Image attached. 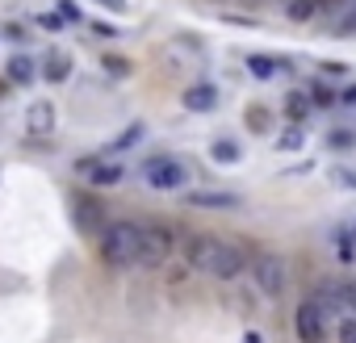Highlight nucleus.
Wrapping results in <instances>:
<instances>
[{
    "label": "nucleus",
    "instance_id": "f257e3e1",
    "mask_svg": "<svg viewBox=\"0 0 356 343\" xmlns=\"http://www.w3.org/2000/svg\"><path fill=\"white\" fill-rule=\"evenodd\" d=\"M189 264L206 276H218V281H235L248 272V256L239 243H222V239H210V235H193L189 247H185Z\"/></svg>",
    "mask_w": 356,
    "mask_h": 343
},
{
    "label": "nucleus",
    "instance_id": "f03ea898",
    "mask_svg": "<svg viewBox=\"0 0 356 343\" xmlns=\"http://www.w3.org/2000/svg\"><path fill=\"white\" fill-rule=\"evenodd\" d=\"M138 243H143L138 222H109V226H101V256L113 268H134L138 264Z\"/></svg>",
    "mask_w": 356,
    "mask_h": 343
},
{
    "label": "nucleus",
    "instance_id": "7ed1b4c3",
    "mask_svg": "<svg viewBox=\"0 0 356 343\" xmlns=\"http://www.w3.org/2000/svg\"><path fill=\"white\" fill-rule=\"evenodd\" d=\"M143 181H147V189H155V193H176V189L189 185V167L176 159V155H151V159L143 163Z\"/></svg>",
    "mask_w": 356,
    "mask_h": 343
},
{
    "label": "nucleus",
    "instance_id": "20e7f679",
    "mask_svg": "<svg viewBox=\"0 0 356 343\" xmlns=\"http://www.w3.org/2000/svg\"><path fill=\"white\" fill-rule=\"evenodd\" d=\"M248 272H252V281H256V289H260L264 297H281L285 285H289V268H285V260L273 256V251L248 260Z\"/></svg>",
    "mask_w": 356,
    "mask_h": 343
},
{
    "label": "nucleus",
    "instance_id": "39448f33",
    "mask_svg": "<svg viewBox=\"0 0 356 343\" xmlns=\"http://www.w3.org/2000/svg\"><path fill=\"white\" fill-rule=\"evenodd\" d=\"M138 231H143V243H138V268H159V264H168V256L176 251V235H172L168 226H159V222L138 226Z\"/></svg>",
    "mask_w": 356,
    "mask_h": 343
},
{
    "label": "nucleus",
    "instance_id": "423d86ee",
    "mask_svg": "<svg viewBox=\"0 0 356 343\" xmlns=\"http://www.w3.org/2000/svg\"><path fill=\"white\" fill-rule=\"evenodd\" d=\"M293 331H298L302 343H323V339H327V318L318 314L314 301H302V306H298V314H293Z\"/></svg>",
    "mask_w": 356,
    "mask_h": 343
},
{
    "label": "nucleus",
    "instance_id": "0eeeda50",
    "mask_svg": "<svg viewBox=\"0 0 356 343\" xmlns=\"http://www.w3.org/2000/svg\"><path fill=\"white\" fill-rule=\"evenodd\" d=\"M55 122H59V109L51 101H34L26 109V134L30 138H51L55 134Z\"/></svg>",
    "mask_w": 356,
    "mask_h": 343
},
{
    "label": "nucleus",
    "instance_id": "6e6552de",
    "mask_svg": "<svg viewBox=\"0 0 356 343\" xmlns=\"http://www.w3.org/2000/svg\"><path fill=\"white\" fill-rule=\"evenodd\" d=\"M84 176H88V185H97V189H113V185H122L126 181V167L122 163H101V159H80L76 163Z\"/></svg>",
    "mask_w": 356,
    "mask_h": 343
},
{
    "label": "nucleus",
    "instance_id": "1a4fd4ad",
    "mask_svg": "<svg viewBox=\"0 0 356 343\" xmlns=\"http://www.w3.org/2000/svg\"><path fill=\"white\" fill-rule=\"evenodd\" d=\"M181 101H185L189 113H210V109L218 105V88H214V84H189Z\"/></svg>",
    "mask_w": 356,
    "mask_h": 343
},
{
    "label": "nucleus",
    "instance_id": "9d476101",
    "mask_svg": "<svg viewBox=\"0 0 356 343\" xmlns=\"http://www.w3.org/2000/svg\"><path fill=\"white\" fill-rule=\"evenodd\" d=\"M67 76H72V55H67V51H51V55L42 59V80L63 84Z\"/></svg>",
    "mask_w": 356,
    "mask_h": 343
},
{
    "label": "nucleus",
    "instance_id": "9b49d317",
    "mask_svg": "<svg viewBox=\"0 0 356 343\" xmlns=\"http://www.w3.org/2000/svg\"><path fill=\"white\" fill-rule=\"evenodd\" d=\"M5 76H9V84H17V88L34 84V59H30V55H13L9 67H5Z\"/></svg>",
    "mask_w": 356,
    "mask_h": 343
},
{
    "label": "nucleus",
    "instance_id": "f8f14e48",
    "mask_svg": "<svg viewBox=\"0 0 356 343\" xmlns=\"http://www.w3.org/2000/svg\"><path fill=\"white\" fill-rule=\"evenodd\" d=\"M189 206H197V210H235L239 197L235 193H189Z\"/></svg>",
    "mask_w": 356,
    "mask_h": 343
},
{
    "label": "nucleus",
    "instance_id": "ddd939ff",
    "mask_svg": "<svg viewBox=\"0 0 356 343\" xmlns=\"http://www.w3.org/2000/svg\"><path fill=\"white\" fill-rule=\"evenodd\" d=\"M248 72H252L256 80H273V76L285 72V63H281V59H268V55H248Z\"/></svg>",
    "mask_w": 356,
    "mask_h": 343
},
{
    "label": "nucleus",
    "instance_id": "4468645a",
    "mask_svg": "<svg viewBox=\"0 0 356 343\" xmlns=\"http://www.w3.org/2000/svg\"><path fill=\"white\" fill-rule=\"evenodd\" d=\"M310 109H314V101H310L306 92H289V101H285V117H289L293 126H302V122L310 117Z\"/></svg>",
    "mask_w": 356,
    "mask_h": 343
},
{
    "label": "nucleus",
    "instance_id": "2eb2a0df",
    "mask_svg": "<svg viewBox=\"0 0 356 343\" xmlns=\"http://www.w3.org/2000/svg\"><path fill=\"white\" fill-rule=\"evenodd\" d=\"M285 17L289 22H314L318 17V0H285Z\"/></svg>",
    "mask_w": 356,
    "mask_h": 343
},
{
    "label": "nucleus",
    "instance_id": "dca6fc26",
    "mask_svg": "<svg viewBox=\"0 0 356 343\" xmlns=\"http://www.w3.org/2000/svg\"><path fill=\"white\" fill-rule=\"evenodd\" d=\"M210 155H214V163H239V159H243V147H239L235 138H218V142L210 147Z\"/></svg>",
    "mask_w": 356,
    "mask_h": 343
},
{
    "label": "nucleus",
    "instance_id": "f3484780",
    "mask_svg": "<svg viewBox=\"0 0 356 343\" xmlns=\"http://www.w3.org/2000/svg\"><path fill=\"white\" fill-rule=\"evenodd\" d=\"M76 226L80 231H97L101 226V210L92 201H76Z\"/></svg>",
    "mask_w": 356,
    "mask_h": 343
},
{
    "label": "nucleus",
    "instance_id": "a211bd4d",
    "mask_svg": "<svg viewBox=\"0 0 356 343\" xmlns=\"http://www.w3.org/2000/svg\"><path fill=\"white\" fill-rule=\"evenodd\" d=\"M314 306H318V314H323V318H335V314H343V301H339L335 285H331V289H323V293L314 297Z\"/></svg>",
    "mask_w": 356,
    "mask_h": 343
},
{
    "label": "nucleus",
    "instance_id": "6ab92c4d",
    "mask_svg": "<svg viewBox=\"0 0 356 343\" xmlns=\"http://www.w3.org/2000/svg\"><path fill=\"white\" fill-rule=\"evenodd\" d=\"M248 130H252V134H268V130H273V113H268L264 105H252V109H248Z\"/></svg>",
    "mask_w": 356,
    "mask_h": 343
},
{
    "label": "nucleus",
    "instance_id": "aec40b11",
    "mask_svg": "<svg viewBox=\"0 0 356 343\" xmlns=\"http://www.w3.org/2000/svg\"><path fill=\"white\" fill-rule=\"evenodd\" d=\"M331 34H356V0H352V5L331 22Z\"/></svg>",
    "mask_w": 356,
    "mask_h": 343
},
{
    "label": "nucleus",
    "instance_id": "412c9836",
    "mask_svg": "<svg viewBox=\"0 0 356 343\" xmlns=\"http://www.w3.org/2000/svg\"><path fill=\"white\" fill-rule=\"evenodd\" d=\"M302 147H306V130L302 126H289L281 134V151H302Z\"/></svg>",
    "mask_w": 356,
    "mask_h": 343
},
{
    "label": "nucleus",
    "instance_id": "4be33fe9",
    "mask_svg": "<svg viewBox=\"0 0 356 343\" xmlns=\"http://www.w3.org/2000/svg\"><path fill=\"white\" fill-rule=\"evenodd\" d=\"M327 142H331V151H352V147H356V134H352V130H331Z\"/></svg>",
    "mask_w": 356,
    "mask_h": 343
},
{
    "label": "nucleus",
    "instance_id": "5701e85b",
    "mask_svg": "<svg viewBox=\"0 0 356 343\" xmlns=\"http://www.w3.org/2000/svg\"><path fill=\"white\" fill-rule=\"evenodd\" d=\"M352 5V0H318V17H327V22H335L343 9Z\"/></svg>",
    "mask_w": 356,
    "mask_h": 343
},
{
    "label": "nucleus",
    "instance_id": "b1692460",
    "mask_svg": "<svg viewBox=\"0 0 356 343\" xmlns=\"http://www.w3.org/2000/svg\"><path fill=\"white\" fill-rule=\"evenodd\" d=\"M335 293H339L343 310H352V314H356V281H339V285H335Z\"/></svg>",
    "mask_w": 356,
    "mask_h": 343
},
{
    "label": "nucleus",
    "instance_id": "393cba45",
    "mask_svg": "<svg viewBox=\"0 0 356 343\" xmlns=\"http://www.w3.org/2000/svg\"><path fill=\"white\" fill-rule=\"evenodd\" d=\"M335 339L339 343H356V318H339L335 322Z\"/></svg>",
    "mask_w": 356,
    "mask_h": 343
},
{
    "label": "nucleus",
    "instance_id": "a878e982",
    "mask_svg": "<svg viewBox=\"0 0 356 343\" xmlns=\"http://www.w3.org/2000/svg\"><path fill=\"white\" fill-rule=\"evenodd\" d=\"M55 13H59L63 22H84V13H80V5H76V0H59V5H55Z\"/></svg>",
    "mask_w": 356,
    "mask_h": 343
},
{
    "label": "nucleus",
    "instance_id": "bb28decb",
    "mask_svg": "<svg viewBox=\"0 0 356 343\" xmlns=\"http://www.w3.org/2000/svg\"><path fill=\"white\" fill-rule=\"evenodd\" d=\"M101 63H105V72H113V76H126V72H130V63H126V59H118V55H105Z\"/></svg>",
    "mask_w": 356,
    "mask_h": 343
},
{
    "label": "nucleus",
    "instance_id": "cd10ccee",
    "mask_svg": "<svg viewBox=\"0 0 356 343\" xmlns=\"http://www.w3.org/2000/svg\"><path fill=\"white\" fill-rule=\"evenodd\" d=\"M138 138H143V126H130V130L113 142V151H126V147H130V142H138Z\"/></svg>",
    "mask_w": 356,
    "mask_h": 343
},
{
    "label": "nucleus",
    "instance_id": "c85d7f7f",
    "mask_svg": "<svg viewBox=\"0 0 356 343\" xmlns=\"http://www.w3.org/2000/svg\"><path fill=\"white\" fill-rule=\"evenodd\" d=\"M38 26H47V30H59V26H63V17H59V13H38Z\"/></svg>",
    "mask_w": 356,
    "mask_h": 343
},
{
    "label": "nucleus",
    "instance_id": "c756f323",
    "mask_svg": "<svg viewBox=\"0 0 356 343\" xmlns=\"http://www.w3.org/2000/svg\"><path fill=\"white\" fill-rule=\"evenodd\" d=\"M335 181H339V185H348V189H356V172H348V167H339V172H335Z\"/></svg>",
    "mask_w": 356,
    "mask_h": 343
},
{
    "label": "nucleus",
    "instance_id": "7c9ffc66",
    "mask_svg": "<svg viewBox=\"0 0 356 343\" xmlns=\"http://www.w3.org/2000/svg\"><path fill=\"white\" fill-rule=\"evenodd\" d=\"M101 9H109V13H126V0H97Z\"/></svg>",
    "mask_w": 356,
    "mask_h": 343
},
{
    "label": "nucleus",
    "instance_id": "2f4dec72",
    "mask_svg": "<svg viewBox=\"0 0 356 343\" xmlns=\"http://www.w3.org/2000/svg\"><path fill=\"white\" fill-rule=\"evenodd\" d=\"M243 343H260V335H256V331H248V335H243Z\"/></svg>",
    "mask_w": 356,
    "mask_h": 343
},
{
    "label": "nucleus",
    "instance_id": "473e14b6",
    "mask_svg": "<svg viewBox=\"0 0 356 343\" xmlns=\"http://www.w3.org/2000/svg\"><path fill=\"white\" fill-rule=\"evenodd\" d=\"M248 5H268V0H248Z\"/></svg>",
    "mask_w": 356,
    "mask_h": 343
}]
</instances>
